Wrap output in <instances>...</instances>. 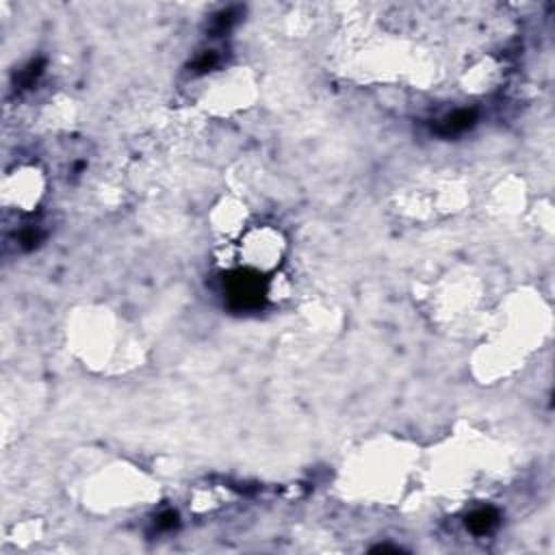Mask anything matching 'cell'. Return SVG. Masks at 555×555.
Wrapping results in <instances>:
<instances>
[{
	"mask_svg": "<svg viewBox=\"0 0 555 555\" xmlns=\"http://www.w3.org/2000/svg\"><path fill=\"white\" fill-rule=\"evenodd\" d=\"M418 466V451L403 440L384 436L360 444L343 464L340 488L349 499L397 503Z\"/></svg>",
	"mask_w": 555,
	"mask_h": 555,
	"instance_id": "1",
	"label": "cell"
},
{
	"mask_svg": "<svg viewBox=\"0 0 555 555\" xmlns=\"http://www.w3.org/2000/svg\"><path fill=\"white\" fill-rule=\"evenodd\" d=\"M72 351L95 371H126L139 364L141 347L106 308H82L67 325Z\"/></svg>",
	"mask_w": 555,
	"mask_h": 555,
	"instance_id": "2",
	"label": "cell"
},
{
	"mask_svg": "<svg viewBox=\"0 0 555 555\" xmlns=\"http://www.w3.org/2000/svg\"><path fill=\"white\" fill-rule=\"evenodd\" d=\"M453 449L447 447L436 455L431 464L440 488L447 494H466L479 483L492 481L505 470L503 451L486 436L457 434L451 440Z\"/></svg>",
	"mask_w": 555,
	"mask_h": 555,
	"instance_id": "3",
	"label": "cell"
},
{
	"mask_svg": "<svg viewBox=\"0 0 555 555\" xmlns=\"http://www.w3.org/2000/svg\"><path fill=\"white\" fill-rule=\"evenodd\" d=\"M551 327L553 314L540 293L518 288L488 314L483 330L527 358L548 340Z\"/></svg>",
	"mask_w": 555,
	"mask_h": 555,
	"instance_id": "4",
	"label": "cell"
},
{
	"mask_svg": "<svg viewBox=\"0 0 555 555\" xmlns=\"http://www.w3.org/2000/svg\"><path fill=\"white\" fill-rule=\"evenodd\" d=\"M158 496V483L141 468L128 462L98 466L82 483V501L95 512L108 514L150 505Z\"/></svg>",
	"mask_w": 555,
	"mask_h": 555,
	"instance_id": "5",
	"label": "cell"
},
{
	"mask_svg": "<svg viewBox=\"0 0 555 555\" xmlns=\"http://www.w3.org/2000/svg\"><path fill=\"white\" fill-rule=\"evenodd\" d=\"M483 301V284L481 280L468 269H455L444 275L431 286L429 304L434 314L442 323H464L466 319H477L481 312Z\"/></svg>",
	"mask_w": 555,
	"mask_h": 555,
	"instance_id": "6",
	"label": "cell"
},
{
	"mask_svg": "<svg viewBox=\"0 0 555 555\" xmlns=\"http://www.w3.org/2000/svg\"><path fill=\"white\" fill-rule=\"evenodd\" d=\"M254 98L256 82L251 72L247 67L234 65L215 72L206 80L197 98V108L206 115H234L251 106Z\"/></svg>",
	"mask_w": 555,
	"mask_h": 555,
	"instance_id": "7",
	"label": "cell"
},
{
	"mask_svg": "<svg viewBox=\"0 0 555 555\" xmlns=\"http://www.w3.org/2000/svg\"><path fill=\"white\" fill-rule=\"evenodd\" d=\"M238 267L258 275H273L280 271L286 256V238L273 225L251 223L234 243L228 245Z\"/></svg>",
	"mask_w": 555,
	"mask_h": 555,
	"instance_id": "8",
	"label": "cell"
},
{
	"mask_svg": "<svg viewBox=\"0 0 555 555\" xmlns=\"http://www.w3.org/2000/svg\"><path fill=\"white\" fill-rule=\"evenodd\" d=\"M473 375L483 384H494L512 377L525 364V356L509 349L492 336H483L470 356Z\"/></svg>",
	"mask_w": 555,
	"mask_h": 555,
	"instance_id": "9",
	"label": "cell"
},
{
	"mask_svg": "<svg viewBox=\"0 0 555 555\" xmlns=\"http://www.w3.org/2000/svg\"><path fill=\"white\" fill-rule=\"evenodd\" d=\"M46 193V176L35 165H20L2 180V204L15 210H33Z\"/></svg>",
	"mask_w": 555,
	"mask_h": 555,
	"instance_id": "10",
	"label": "cell"
},
{
	"mask_svg": "<svg viewBox=\"0 0 555 555\" xmlns=\"http://www.w3.org/2000/svg\"><path fill=\"white\" fill-rule=\"evenodd\" d=\"M212 232L223 241V245L234 243L249 225V208L247 204L236 195H223L215 202L210 215H208Z\"/></svg>",
	"mask_w": 555,
	"mask_h": 555,
	"instance_id": "11",
	"label": "cell"
},
{
	"mask_svg": "<svg viewBox=\"0 0 555 555\" xmlns=\"http://www.w3.org/2000/svg\"><path fill=\"white\" fill-rule=\"evenodd\" d=\"M490 210L496 212L499 217H516L525 210L527 199H525V189L522 182H518L516 178L503 180L492 189V197H490Z\"/></svg>",
	"mask_w": 555,
	"mask_h": 555,
	"instance_id": "12",
	"label": "cell"
},
{
	"mask_svg": "<svg viewBox=\"0 0 555 555\" xmlns=\"http://www.w3.org/2000/svg\"><path fill=\"white\" fill-rule=\"evenodd\" d=\"M499 63L492 61V59H479L477 63H473L466 72V89H473V91H486L490 89L496 80H499Z\"/></svg>",
	"mask_w": 555,
	"mask_h": 555,
	"instance_id": "13",
	"label": "cell"
}]
</instances>
